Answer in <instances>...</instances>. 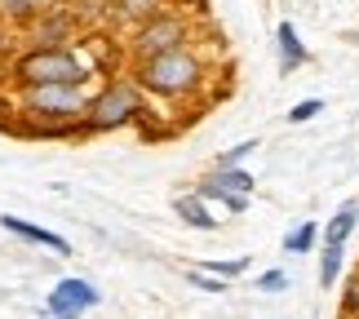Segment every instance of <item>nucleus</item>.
<instances>
[{
  "instance_id": "nucleus-13",
  "label": "nucleus",
  "mask_w": 359,
  "mask_h": 319,
  "mask_svg": "<svg viewBox=\"0 0 359 319\" xmlns=\"http://www.w3.org/2000/svg\"><path fill=\"white\" fill-rule=\"evenodd\" d=\"M320 231H324L320 222H297V226L284 235V253H297V257H302V253H311V248L320 244Z\"/></svg>"
},
{
  "instance_id": "nucleus-19",
  "label": "nucleus",
  "mask_w": 359,
  "mask_h": 319,
  "mask_svg": "<svg viewBox=\"0 0 359 319\" xmlns=\"http://www.w3.org/2000/svg\"><path fill=\"white\" fill-rule=\"evenodd\" d=\"M257 288H262V293H284V288H288V275L284 271H262Z\"/></svg>"
},
{
  "instance_id": "nucleus-10",
  "label": "nucleus",
  "mask_w": 359,
  "mask_h": 319,
  "mask_svg": "<svg viewBox=\"0 0 359 319\" xmlns=\"http://www.w3.org/2000/svg\"><path fill=\"white\" fill-rule=\"evenodd\" d=\"M173 213L187 222L191 231H217V217L209 213V200H200L196 191H187V196L173 200Z\"/></svg>"
},
{
  "instance_id": "nucleus-17",
  "label": "nucleus",
  "mask_w": 359,
  "mask_h": 319,
  "mask_svg": "<svg viewBox=\"0 0 359 319\" xmlns=\"http://www.w3.org/2000/svg\"><path fill=\"white\" fill-rule=\"evenodd\" d=\"M341 319H359V271L341 288Z\"/></svg>"
},
{
  "instance_id": "nucleus-1",
  "label": "nucleus",
  "mask_w": 359,
  "mask_h": 319,
  "mask_svg": "<svg viewBox=\"0 0 359 319\" xmlns=\"http://www.w3.org/2000/svg\"><path fill=\"white\" fill-rule=\"evenodd\" d=\"M133 85L156 102H191L209 80V62L196 45H177L169 53H156V58L133 62Z\"/></svg>"
},
{
  "instance_id": "nucleus-18",
  "label": "nucleus",
  "mask_w": 359,
  "mask_h": 319,
  "mask_svg": "<svg viewBox=\"0 0 359 319\" xmlns=\"http://www.w3.org/2000/svg\"><path fill=\"white\" fill-rule=\"evenodd\" d=\"M324 111V102L320 98H306V102H297L293 111H288V124H306V120H315Z\"/></svg>"
},
{
  "instance_id": "nucleus-21",
  "label": "nucleus",
  "mask_w": 359,
  "mask_h": 319,
  "mask_svg": "<svg viewBox=\"0 0 359 319\" xmlns=\"http://www.w3.org/2000/svg\"><path fill=\"white\" fill-rule=\"evenodd\" d=\"M0 5H13V0H0Z\"/></svg>"
},
{
  "instance_id": "nucleus-12",
  "label": "nucleus",
  "mask_w": 359,
  "mask_h": 319,
  "mask_svg": "<svg viewBox=\"0 0 359 319\" xmlns=\"http://www.w3.org/2000/svg\"><path fill=\"white\" fill-rule=\"evenodd\" d=\"M320 284L333 288L341 280V271H346V244H320Z\"/></svg>"
},
{
  "instance_id": "nucleus-7",
  "label": "nucleus",
  "mask_w": 359,
  "mask_h": 319,
  "mask_svg": "<svg viewBox=\"0 0 359 319\" xmlns=\"http://www.w3.org/2000/svg\"><path fill=\"white\" fill-rule=\"evenodd\" d=\"M0 231H9L13 240L40 244V248H49V253H58V257H67V253H72V244H67L58 231H45V226H36V222H27V217H13V213H5V217H0Z\"/></svg>"
},
{
  "instance_id": "nucleus-20",
  "label": "nucleus",
  "mask_w": 359,
  "mask_h": 319,
  "mask_svg": "<svg viewBox=\"0 0 359 319\" xmlns=\"http://www.w3.org/2000/svg\"><path fill=\"white\" fill-rule=\"evenodd\" d=\"M187 280L204 288V293H226V280H213V275H204V271H187Z\"/></svg>"
},
{
  "instance_id": "nucleus-15",
  "label": "nucleus",
  "mask_w": 359,
  "mask_h": 319,
  "mask_svg": "<svg viewBox=\"0 0 359 319\" xmlns=\"http://www.w3.org/2000/svg\"><path fill=\"white\" fill-rule=\"evenodd\" d=\"M116 9H120V18L142 22V18H151V13L164 9V0H116Z\"/></svg>"
},
{
  "instance_id": "nucleus-5",
  "label": "nucleus",
  "mask_w": 359,
  "mask_h": 319,
  "mask_svg": "<svg viewBox=\"0 0 359 319\" xmlns=\"http://www.w3.org/2000/svg\"><path fill=\"white\" fill-rule=\"evenodd\" d=\"M177 45H191V18L182 9H169L164 5L160 13H151V18L133 22L129 32V62H142V58H156V53H169Z\"/></svg>"
},
{
  "instance_id": "nucleus-8",
  "label": "nucleus",
  "mask_w": 359,
  "mask_h": 319,
  "mask_svg": "<svg viewBox=\"0 0 359 319\" xmlns=\"http://www.w3.org/2000/svg\"><path fill=\"white\" fill-rule=\"evenodd\" d=\"M27 32H32V45H49V49H62L72 45V22H67V13H36L32 22H27Z\"/></svg>"
},
{
  "instance_id": "nucleus-2",
  "label": "nucleus",
  "mask_w": 359,
  "mask_h": 319,
  "mask_svg": "<svg viewBox=\"0 0 359 319\" xmlns=\"http://www.w3.org/2000/svg\"><path fill=\"white\" fill-rule=\"evenodd\" d=\"M137 120H147V93L133 85V76H102L80 116V133H120Z\"/></svg>"
},
{
  "instance_id": "nucleus-16",
  "label": "nucleus",
  "mask_w": 359,
  "mask_h": 319,
  "mask_svg": "<svg viewBox=\"0 0 359 319\" xmlns=\"http://www.w3.org/2000/svg\"><path fill=\"white\" fill-rule=\"evenodd\" d=\"M253 151H257V137H244L240 147H226L222 156L213 160V169H240V164H244L248 156H253Z\"/></svg>"
},
{
  "instance_id": "nucleus-11",
  "label": "nucleus",
  "mask_w": 359,
  "mask_h": 319,
  "mask_svg": "<svg viewBox=\"0 0 359 319\" xmlns=\"http://www.w3.org/2000/svg\"><path fill=\"white\" fill-rule=\"evenodd\" d=\"M355 222H359V200H346V204L333 213V222L320 231V244H346L351 231H355Z\"/></svg>"
},
{
  "instance_id": "nucleus-9",
  "label": "nucleus",
  "mask_w": 359,
  "mask_h": 319,
  "mask_svg": "<svg viewBox=\"0 0 359 319\" xmlns=\"http://www.w3.org/2000/svg\"><path fill=\"white\" fill-rule=\"evenodd\" d=\"M275 45H280V72H284V76L311 62V49L302 45V36H297L293 22H280V27H275Z\"/></svg>"
},
{
  "instance_id": "nucleus-14",
  "label": "nucleus",
  "mask_w": 359,
  "mask_h": 319,
  "mask_svg": "<svg viewBox=\"0 0 359 319\" xmlns=\"http://www.w3.org/2000/svg\"><path fill=\"white\" fill-rule=\"evenodd\" d=\"M253 266V257H217V262H200L196 271H204V275H213V280H240V275Z\"/></svg>"
},
{
  "instance_id": "nucleus-3",
  "label": "nucleus",
  "mask_w": 359,
  "mask_h": 319,
  "mask_svg": "<svg viewBox=\"0 0 359 319\" xmlns=\"http://www.w3.org/2000/svg\"><path fill=\"white\" fill-rule=\"evenodd\" d=\"M13 85L18 89H36V85H89L93 80V67L89 58H80V49L62 45V49H49V45H27L9 67Z\"/></svg>"
},
{
  "instance_id": "nucleus-6",
  "label": "nucleus",
  "mask_w": 359,
  "mask_h": 319,
  "mask_svg": "<svg viewBox=\"0 0 359 319\" xmlns=\"http://www.w3.org/2000/svg\"><path fill=\"white\" fill-rule=\"evenodd\" d=\"M102 301V293L93 288L89 280H80V275H67V280H58L49 288V297H45V306H40V315H49V319H80L85 311H93Z\"/></svg>"
},
{
  "instance_id": "nucleus-4",
  "label": "nucleus",
  "mask_w": 359,
  "mask_h": 319,
  "mask_svg": "<svg viewBox=\"0 0 359 319\" xmlns=\"http://www.w3.org/2000/svg\"><path fill=\"white\" fill-rule=\"evenodd\" d=\"M89 107V85H36L18 89V116L27 120H49V124H80Z\"/></svg>"
}]
</instances>
